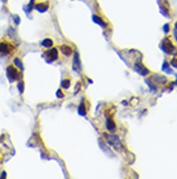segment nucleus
I'll return each mask as SVG.
<instances>
[{"label":"nucleus","instance_id":"obj_20","mask_svg":"<svg viewBox=\"0 0 177 179\" xmlns=\"http://www.w3.org/2000/svg\"><path fill=\"white\" fill-rule=\"evenodd\" d=\"M17 87H18V91H19V94H24V91H25V83L21 81V82L18 83V86H17Z\"/></svg>","mask_w":177,"mask_h":179},{"label":"nucleus","instance_id":"obj_28","mask_svg":"<svg viewBox=\"0 0 177 179\" xmlns=\"http://www.w3.org/2000/svg\"><path fill=\"white\" fill-rule=\"evenodd\" d=\"M173 35H175V38L177 40V29H175V31H173Z\"/></svg>","mask_w":177,"mask_h":179},{"label":"nucleus","instance_id":"obj_13","mask_svg":"<svg viewBox=\"0 0 177 179\" xmlns=\"http://www.w3.org/2000/svg\"><path fill=\"white\" fill-rule=\"evenodd\" d=\"M61 51H62V53L65 55V56H70V55H72V48L71 47H69V46H61Z\"/></svg>","mask_w":177,"mask_h":179},{"label":"nucleus","instance_id":"obj_12","mask_svg":"<svg viewBox=\"0 0 177 179\" xmlns=\"http://www.w3.org/2000/svg\"><path fill=\"white\" fill-rule=\"evenodd\" d=\"M40 44L44 48H50V47H53V40L50 39V38H45V39H43L40 42Z\"/></svg>","mask_w":177,"mask_h":179},{"label":"nucleus","instance_id":"obj_2","mask_svg":"<svg viewBox=\"0 0 177 179\" xmlns=\"http://www.w3.org/2000/svg\"><path fill=\"white\" fill-rule=\"evenodd\" d=\"M106 140H107V143L111 147H114L115 149H122V141H120V139H119V136L118 135H115V134H111V135H107L106 136Z\"/></svg>","mask_w":177,"mask_h":179},{"label":"nucleus","instance_id":"obj_4","mask_svg":"<svg viewBox=\"0 0 177 179\" xmlns=\"http://www.w3.org/2000/svg\"><path fill=\"white\" fill-rule=\"evenodd\" d=\"M160 49L167 55H175V47L169 39H164L163 43H160Z\"/></svg>","mask_w":177,"mask_h":179},{"label":"nucleus","instance_id":"obj_11","mask_svg":"<svg viewBox=\"0 0 177 179\" xmlns=\"http://www.w3.org/2000/svg\"><path fill=\"white\" fill-rule=\"evenodd\" d=\"M78 113H79V116H85L87 114V109H85V103H84V100H82L80 101V104H79V106H78Z\"/></svg>","mask_w":177,"mask_h":179},{"label":"nucleus","instance_id":"obj_19","mask_svg":"<svg viewBox=\"0 0 177 179\" xmlns=\"http://www.w3.org/2000/svg\"><path fill=\"white\" fill-rule=\"evenodd\" d=\"M70 81L69 79H63L62 82H61V86H62V88L63 90H67V88H70Z\"/></svg>","mask_w":177,"mask_h":179},{"label":"nucleus","instance_id":"obj_7","mask_svg":"<svg viewBox=\"0 0 177 179\" xmlns=\"http://www.w3.org/2000/svg\"><path fill=\"white\" fill-rule=\"evenodd\" d=\"M72 70L76 71V73H80V70H82V62H80V57H79V53H78V52H74Z\"/></svg>","mask_w":177,"mask_h":179},{"label":"nucleus","instance_id":"obj_24","mask_svg":"<svg viewBox=\"0 0 177 179\" xmlns=\"http://www.w3.org/2000/svg\"><path fill=\"white\" fill-rule=\"evenodd\" d=\"M171 66H173V68L177 69V59H173V60L171 61Z\"/></svg>","mask_w":177,"mask_h":179},{"label":"nucleus","instance_id":"obj_6","mask_svg":"<svg viewBox=\"0 0 177 179\" xmlns=\"http://www.w3.org/2000/svg\"><path fill=\"white\" fill-rule=\"evenodd\" d=\"M133 69H135L136 73H138L140 75H144V77H145V75L149 74V69L145 68V66L142 65V62H141V61H137V62H135Z\"/></svg>","mask_w":177,"mask_h":179},{"label":"nucleus","instance_id":"obj_17","mask_svg":"<svg viewBox=\"0 0 177 179\" xmlns=\"http://www.w3.org/2000/svg\"><path fill=\"white\" fill-rule=\"evenodd\" d=\"M145 82H146V84L150 87V91H151V92H157V86L153 83V81H151V79H146Z\"/></svg>","mask_w":177,"mask_h":179},{"label":"nucleus","instance_id":"obj_27","mask_svg":"<svg viewBox=\"0 0 177 179\" xmlns=\"http://www.w3.org/2000/svg\"><path fill=\"white\" fill-rule=\"evenodd\" d=\"M2 178H3V179L6 178V173H5V171H3V173H2Z\"/></svg>","mask_w":177,"mask_h":179},{"label":"nucleus","instance_id":"obj_18","mask_svg":"<svg viewBox=\"0 0 177 179\" xmlns=\"http://www.w3.org/2000/svg\"><path fill=\"white\" fill-rule=\"evenodd\" d=\"M14 66H17L18 69H21V70H24V64H22V61H21V59H14Z\"/></svg>","mask_w":177,"mask_h":179},{"label":"nucleus","instance_id":"obj_3","mask_svg":"<svg viewBox=\"0 0 177 179\" xmlns=\"http://www.w3.org/2000/svg\"><path fill=\"white\" fill-rule=\"evenodd\" d=\"M43 57L45 59L47 62H53V61H56L58 59V51L56 48L50 47V48H48V51L43 55Z\"/></svg>","mask_w":177,"mask_h":179},{"label":"nucleus","instance_id":"obj_23","mask_svg":"<svg viewBox=\"0 0 177 179\" xmlns=\"http://www.w3.org/2000/svg\"><path fill=\"white\" fill-rule=\"evenodd\" d=\"M56 96H57L58 99H62V97H63V92H62L61 90H58V91H57V94H56Z\"/></svg>","mask_w":177,"mask_h":179},{"label":"nucleus","instance_id":"obj_30","mask_svg":"<svg viewBox=\"0 0 177 179\" xmlns=\"http://www.w3.org/2000/svg\"><path fill=\"white\" fill-rule=\"evenodd\" d=\"M175 29H177V22H176V24H175Z\"/></svg>","mask_w":177,"mask_h":179},{"label":"nucleus","instance_id":"obj_16","mask_svg":"<svg viewBox=\"0 0 177 179\" xmlns=\"http://www.w3.org/2000/svg\"><path fill=\"white\" fill-rule=\"evenodd\" d=\"M162 70H163V71H166V73L167 74H172L173 73V71H172V69L171 68H169V64L168 62H163V65H162Z\"/></svg>","mask_w":177,"mask_h":179},{"label":"nucleus","instance_id":"obj_15","mask_svg":"<svg viewBox=\"0 0 177 179\" xmlns=\"http://www.w3.org/2000/svg\"><path fill=\"white\" fill-rule=\"evenodd\" d=\"M153 79L154 81H158V83H160V84H164V83H167V78L166 77H163V75H154L153 77Z\"/></svg>","mask_w":177,"mask_h":179},{"label":"nucleus","instance_id":"obj_9","mask_svg":"<svg viewBox=\"0 0 177 179\" xmlns=\"http://www.w3.org/2000/svg\"><path fill=\"white\" fill-rule=\"evenodd\" d=\"M105 126H106V128H107V131H110V132H114L115 128H116L114 119H111L110 117H106V123H105Z\"/></svg>","mask_w":177,"mask_h":179},{"label":"nucleus","instance_id":"obj_25","mask_svg":"<svg viewBox=\"0 0 177 179\" xmlns=\"http://www.w3.org/2000/svg\"><path fill=\"white\" fill-rule=\"evenodd\" d=\"M163 31H164L166 34H167V33L169 31V25H168V24H166V25L163 26Z\"/></svg>","mask_w":177,"mask_h":179},{"label":"nucleus","instance_id":"obj_29","mask_svg":"<svg viewBox=\"0 0 177 179\" xmlns=\"http://www.w3.org/2000/svg\"><path fill=\"white\" fill-rule=\"evenodd\" d=\"M173 84H175V86H177V81H175V82H173Z\"/></svg>","mask_w":177,"mask_h":179},{"label":"nucleus","instance_id":"obj_5","mask_svg":"<svg viewBox=\"0 0 177 179\" xmlns=\"http://www.w3.org/2000/svg\"><path fill=\"white\" fill-rule=\"evenodd\" d=\"M13 46H11L9 43L6 42H0V55L2 56H5V55H9L13 52Z\"/></svg>","mask_w":177,"mask_h":179},{"label":"nucleus","instance_id":"obj_8","mask_svg":"<svg viewBox=\"0 0 177 179\" xmlns=\"http://www.w3.org/2000/svg\"><path fill=\"white\" fill-rule=\"evenodd\" d=\"M34 9H36V11L40 12V13H45V12L49 9V4H48L47 2H44V3H39V4L34 5Z\"/></svg>","mask_w":177,"mask_h":179},{"label":"nucleus","instance_id":"obj_22","mask_svg":"<svg viewBox=\"0 0 177 179\" xmlns=\"http://www.w3.org/2000/svg\"><path fill=\"white\" fill-rule=\"evenodd\" d=\"M12 18L14 20V24H16V25H18V24H19V17H18V16H16V14H13Z\"/></svg>","mask_w":177,"mask_h":179},{"label":"nucleus","instance_id":"obj_10","mask_svg":"<svg viewBox=\"0 0 177 179\" xmlns=\"http://www.w3.org/2000/svg\"><path fill=\"white\" fill-rule=\"evenodd\" d=\"M92 21H93V22L94 24H97V25H100L102 29H106L107 27V25H106V22H105V21L104 20H102L101 17H98V16H96V14H93V16H92Z\"/></svg>","mask_w":177,"mask_h":179},{"label":"nucleus","instance_id":"obj_14","mask_svg":"<svg viewBox=\"0 0 177 179\" xmlns=\"http://www.w3.org/2000/svg\"><path fill=\"white\" fill-rule=\"evenodd\" d=\"M34 3H35V0H30L28 5H25V7H24V11H25V13L27 14V16H28V13H30V11L34 9Z\"/></svg>","mask_w":177,"mask_h":179},{"label":"nucleus","instance_id":"obj_1","mask_svg":"<svg viewBox=\"0 0 177 179\" xmlns=\"http://www.w3.org/2000/svg\"><path fill=\"white\" fill-rule=\"evenodd\" d=\"M6 78H8V81L9 82H14V81H18L19 78H21V74H19V71L14 68L13 65H9L8 68H6Z\"/></svg>","mask_w":177,"mask_h":179},{"label":"nucleus","instance_id":"obj_26","mask_svg":"<svg viewBox=\"0 0 177 179\" xmlns=\"http://www.w3.org/2000/svg\"><path fill=\"white\" fill-rule=\"evenodd\" d=\"M79 88H80V83H78V84H76V87H75V92H74V94H78V92H79Z\"/></svg>","mask_w":177,"mask_h":179},{"label":"nucleus","instance_id":"obj_21","mask_svg":"<svg viewBox=\"0 0 177 179\" xmlns=\"http://www.w3.org/2000/svg\"><path fill=\"white\" fill-rule=\"evenodd\" d=\"M159 7H160V13L163 14V16H166V17H169V14H168V12L167 11H164V7L160 3H159Z\"/></svg>","mask_w":177,"mask_h":179}]
</instances>
